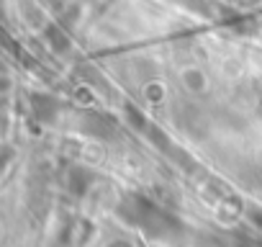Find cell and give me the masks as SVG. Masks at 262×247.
<instances>
[{
    "instance_id": "obj_1",
    "label": "cell",
    "mask_w": 262,
    "mask_h": 247,
    "mask_svg": "<svg viewBox=\"0 0 262 247\" xmlns=\"http://www.w3.org/2000/svg\"><path fill=\"white\" fill-rule=\"evenodd\" d=\"M80 129L90 137H98V139H105L116 132V123L111 121V116L105 113H85L82 121H80Z\"/></svg>"
},
{
    "instance_id": "obj_2",
    "label": "cell",
    "mask_w": 262,
    "mask_h": 247,
    "mask_svg": "<svg viewBox=\"0 0 262 247\" xmlns=\"http://www.w3.org/2000/svg\"><path fill=\"white\" fill-rule=\"evenodd\" d=\"M31 106H34V113H36L41 121H54V116H57V111H59V103H57V98H52V95H34Z\"/></svg>"
},
{
    "instance_id": "obj_3",
    "label": "cell",
    "mask_w": 262,
    "mask_h": 247,
    "mask_svg": "<svg viewBox=\"0 0 262 247\" xmlns=\"http://www.w3.org/2000/svg\"><path fill=\"white\" fill-rule=\"evenodd\" d=\"M47 34H49V42L54 44V49H57V52L67 49V39H64V34H59V29H54V26H52Z\"/></svg>"
}]
</instances>
